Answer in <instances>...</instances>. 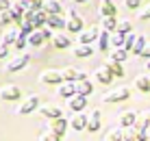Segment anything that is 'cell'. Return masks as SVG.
Instances as JSON below:
<instances>
[{"label": "cell", "mask_w": 150, "mask_h": 141, "mask_svg": "<svg viewBox=\"0 0 150 141\" xmlns=\"http://www.w3.org/2000/svg\"><path fill=\"white\" fill-rule=\"evenodd\" d=\"M50 41H52V46H54V48H59V50H65L68 46H72L70 37H68V35H63V33H54Z\"/></svg>", "instance_id": "obj_14"}, {"label": "cell", "mask_w": 150, "mask_h": 141, "mask_svg": "<svg viewBox=\"0 0 150 141\" xmlns=\"http://www.w3.org/2000/svg\"><path fill=\"white\" fill-rule=\"evenodd\" d=\"M76 93V82H72V80H63L59 85V96L61 98H65V100H68V98H72Z\"/></svg>", "instance_id": "obj_13"}, {"label": "cell", "mask_w": 150, "mask_h": 141, "mask_svg": "<svg viewBox=\"0 0 150 141\" xmlns=\"http://www.w3.org/2000/svg\"><path fill=\"white\" fill-rule=\"evenodd\" d=\"M100 124H102V113L98 111H91V115L87 117V130L89 133H96V130H100Z\"/></svg>", "instance_id": "obj_9"}, {"label": "cell", "mask_w": 150, "mask_h": 141, "mask_svg": "<svg viewBox=\"0 0 150 141\" xmlns=\"http://www.w3.org/2000/svg\"><path fill=\"white\" fill-rule=\"evenodd\" d=\"M85 106H87V96H83V93H74L72 98H68V109L72 113H81Z\"/></svg>", "instance_id": "obj_4"}, {"label": "cell", "mask_w": 150, "mask_h": 141, "mask_svg": "<svg viewBox=\"0 0 150 141\" xmlns=\"http://www.w3.org/2000/svg\"><path fill=\"white\" fill-rule=\"evenodd\" d=\"M135 122H137V113L135 111H126V113H122V115H120V126L122 128L135 126Z\"/></svg>", "instance_id": "obj_19"}, {"label": "cell", "mask_w": 150, "mask_h": 141, "mask_svg": "<svg viewBox=\"0 0 150 141\" xmlns=\"http://www.w3.org/2000/svg\"><path fill=\"white\" fill-rule=\"evenodd\" d=\"M79 74H81V72H76L74 67H68V70H63V80L76 82V80H79Z\"/></svg>", "instance_id": "obj_32"}, {"label": "cell", "mask_w": 150, "mask_h": 141, "mask_svg": "<svg viewBox=\"0 0 150 141\" xmlns=\"http://www.w3.org/2000/svg\"><path fill=\"white\" fill-rule=\"evenodd\" d=\"M146 44H148V41H146V37H144V35H137V37H135V44H133V54H142V50L144 48H146Z\"/></svg>", "instance_id": "obj_29"}, {"label": "cell", "mask_w": 150, "mask_h": 141, "mask_svg": "<svg viewBox=\"0 0 150 141\" xmlns=\"http://www.w3.org/2000/svg\"><path fill=\"white\" fill-rule=\"evenodd\" d=\"M139 56H144V59H150V44H146V48L142 50V54Z\"/></svg>", "instance_id": "obj_43"}, {"label": "cell", "mask_w": 150, "mask_h": 141, "mask_svg": "<svg viewBox=\"0 0 150 141\" xmlns=\"http://www.w3.org/2000/svg\"><path fill=\"white\" fill-rule=\"evenodd\" d=\"M135 128L139 130V133H146V130L150 128V111H146V113H139V115H137Z\"/></svg>", "instance_id": "obj_15"}, {"label": "cell", "mask_w": 150, "mask_h": 141, "mask_svg": "<svg viewBox=\"0 0 150 141\" xmlns=\"http://www.w3.org/2000/svg\"><path fill=\"white\" fill-rule=\"evenodd\" d=\"M128 98H131V89H128V87H117V89H113V91H109V93H105V96H102V102L113 104V102L128 100Z\"/></svg>", "instance_id": "obj_1"}, {"label": "cell", "mask_w": 150, "mask_h": 141, "mask_svg": "<svg viewBox=\"0 0 150 141\" xmlns=\"http://www.w3.org/2000/svg\"><path fill=\"white\" fill-rule=\"evenodd\" d=\"M98 13H100L102 18H107V15H115V4H113V0H100Z\"/></svg>", "instance_id": "obj_18"}, {"label": "cell", "mask_w": 150, "mask_h": 141, "mask_svg": "<svg viewBox=\"0 0 150 141\" xmlns=\"http://www.w3.org/2000/svg\"><path fill=\"white\" fill-rule=\"evenodd\" d=\"M65 28L72 30V33H81V30L85 28L83 20L79 18V13H76L74 9H70V11H68V22H65Z\"/></svg>", "instance_id": "obj_3"}, {"label": "cell", "mask_w": 150, "mask_h": 141, "mask_svg": "<svg viewBox=\"0 0 150 141\" xmlns=\"http://www.w3.org/2000/svg\"><path fill=\"white\" fill-rule=\"evenodd\" d=\"M107 65H109V70L113 72V76H115V78H122V76H124L122 63H117V61H111V59H109V63H107Z\"/></svg>", "instance_id": "obj_30"}, {"label": "cell", "mask_w": 150, "mask_h": 141, "mask_svg": "<svg viewBox=\"0 0 150 141\" xmlns=\"http://www.w3.org/2000/svg\"><path fill=\"white\" fill-rule=\"evenodd\" d=\"M11 20H13V15H11V11H9V9H7V11H0V24H9V22H11Z\"/></svg>", "instance_id": "obj_38"}, {"label": "cell", "mask_w": 150, "mask_h": 141, "mask_svg": "<svg viewBox=\"0 0 150 141\" xmlns=\"http://www.w3.org/2000/svg\"><path fill=\"white\" fill-rule=\"evenodd\" d=\"M94 78H96L98 82H100V85H109V82H111L115 76H113V72L109 70V65L105 63L102 67H98V70L94 72Z\"/></svg>", "instance_id": "obj_6"}, {"label": "cell", "mask_w": 150, "mask_h": 141, "mask_svg": "<svg viewBox=\"0 0 150 141\" xmlns=\"http://www.w3.org/2000/svg\"><path fill=\"white\" fill-rule=\"evenodd\" d=\"M124 7L131 9V11H137V9L142 7V0H124Z\"/></svg>", "instance_id": "obj_37"}, {"label": "cell", "mask_w": 150, "mask_h": 141, "mask_svg": "<svg viewBox=\"0 0 150 141\" xmlns=\"http://www.w3.org/2000/svg\"><path fill=\"white\" fill-rule=\"evenodd\" d=\"M41 9H44L46 13H61L59 0H44V2H41Z\"/></svg>", "instance_id": "obj_23"}, {"label": "cell", "mask_w": 150, "mask_h": 141, "mask_svg": "<svg viewBox=\"0 0 150 141\" xmlns=\"http://www.w3.org/2000/svg\"><path fill=\"white\" fill-rule=\"evenodd\" d=\"M28 63V54H20V56H15V59H11L7 63V70L9 72H20V70H24Z\"/></svg>", "instance_id": "obj_8"}, {"label": "cell", "mask_w": 150, "mask_h": 141, "mask_svg": "<svg viewBox=\"0 0 150 141\" xmlns=\"http://www.w3.org/2000/svg\"><path fill=\"white\" fill-rule=\"evenodd\" d=\"M102 30H109V33H113V30L117 28V20H115V15H107V18H102V26H100Z\"/></svg>", "instance_id": "obj_25"}, {"label": "cell", "mask_w": 150, "mask_h": 141, "mask_svg": "<svg viewBox=\"0 0 150 141\" xmlns=\"http://www.w3.org/2000/svg\"><path fill=\"white\" fill-rule=\"evenodd\" d=\"M146 70H148V72H150V59H148V63H146Z\"/></svg>", "instance_id": "obj_44"}, {"label": "cell", "mask_w": 150, "mask_h": 141, "mask_svg": "<svg viewBox=\"0 0 150 141\" xmlns=\"http://www.w3.org/2000/svg\"><path fill=\"white\" fill-rule=\"evenodd\" d=\"M39 80L46 82V85H61L63 82V72H57V70H44L39 74Z\"/></svg>", "instance_id": "obj_2"}, {"label": "cell", "mask_w": 150, "mask_h": 141, "mask_svg": "<svg viewBox=\"0 0 150 141\" xmlns=\"http://www.w3.org/2000/svg\"><path fill=\"white\" fill-rule=\"evenodd\" d=\"M20 35H22V33H20L18 28H11V30H7V33L2 35V44H7V46H13V41L18 39Z\"/></svg>", "instance_id": "obj_27"}, {"label": "cell", "mask_w": 150, "mask_h": 141, "mask_svg": "<svg viewBox=\"0 0 150 141\" xmlns=\"http://www.w3.org/2000/svg\"><path fill=\"white\" fill-rule=\"evenodd\" d=\"M37 106H39V98L37 96H30V98H26V102L18 109V113H20V115H28V113H33Z\"/></svg>", "instance_id": "obj_12"}, {"label": "cell", "mask_w": 150, "mask_h": 141, "mask_svg": "<svg viewBox=\"0 0 150 141\" xmlns=\"http://www.w3.org/2000/svg\"><path fill=\"white\" fill-rule=\"evenodd\" d=\"M105 141H124V135H122V130H111V133L105 137Z\"/></svg>", "instance_id": "obj_35"}, {"label": "cell", "mask_w": 150, "mask_h": 141, "mask_svg": "<svg viewBox=\"0 0 150 141\" xmlns=\"http://www.w3.org/2000/svg\"><path fill=\"white\" fill-rule=\"evenodd\" d=\"M137 18H139V20H150V4H146V9L137 13Z\"/></svg>", "instance_id": "obj_39"}, {"label": "cell", "mask_w": 150, "mask_h": 141, "mask_svg": "<svg viewBox=\"0 0 150 141\" xmlns=\"http://www.w3.org/2000/svg\"><path fill=\"white\" fill-rule=\"evenodd\" d=\"M41 33H44V37H46V39H52V35H54L52 30H50V26H46V28H41Z\"/></svg>", "instance_id": "obj_42"}, {"label": "cell", "mask_w": 150, "mask_h": 141, "mask_svg": "<svg viewBox=\"0 0 150 141\" xmlns=\"http://www.w3.org/2000/svg\"><path fill=\"white\" fill-rule=\"evenodd\" d=\"M126 56H128V50H126V48H115V50L111 52L109 59H111V61H117V63H124V61H126Z\"/></svg>", "instance_id": "obj_28"}, {"label": "cell", "mask_w": 150, "mask_h": 141, "mask_svg": "<svg viewBox=\"0 0 150 141\" xmlns=\"http://www.w3.org/2000/svg\"><path fill=\"white\" fill-rule=\"evenodd\" d=\"M135 87H137L142 93H148V91H150V78H148V76H137V78H135Z\"/></svg>", "instance_id": "obj_26"}, {"label": "cell", "mask_w": 150, "mask_h": 141, "mask_svg": "<svg viewBox=\"0 0 150 141\" xmlns=\"http://www.w3.org/2000/svg\"><path fill=\"white\" fill-rule=\"evenodd\" d=\"M98 35H100V28L98 26H89V28L79 33V44H94V41H98Z\"/></svg>", "instance_id": "obj_5"}, {"label": "cell", "mask_w": 150, "mask_h": 141, "mask_svg": "<svg viewBox=\"0 0 150 141\" xmlns=\"http://www.w3.org/2000/svg\"><path fill=\"white\" fill-rule=\"evenodd\" d=\"M135 37H137V35H133V33H128V35H126V37H124V46H122V48H126L128 52H131V50H133V44H135Z\"/></svg>", "instance_id": "obj_36"}, {"label": "cell", "mask_w": 150, "mask_h": 141, "mask_svg": "<svg viewBox=\"0 0 150 141\" xmlns=\"http://www.w3.org/2000/svg\"><path fill=\"white\" fill-rule=\"evenodd\" d=\"M46 26H50V28H65V20L61 18V13H48Z\"/></svg>", "instance_id": "obj_16"}, {"label": "cell", "mask_w": 150, "mask_h": 141, "mask_svg": "<svg viewBox=\"0 0 150 141\" xmlns=\"http://www.w3.org/2000/svg\"><path fill=\"white\" fill-rule=\"evenodd\" d=\"M68 126H70V122H68V119H65L63 115H61V117H54V119H50V130H54V133H57V135H61V137L65 135Z\"/></svg>", "instance_id": "obj_7"}, {"label": "cell", "mask_w": 150, "mask_h": 141, "mask_svg": "<svg viewBox=\"0 0 150 141\" xmlns=\"http://www.w3.org/2000/svg\"><path fill=\"white\" fill-rule=\"evenodd\" d=\"M74 2H79V4H83V2H87V0H74Z\"/></svg>", "instance_id": "obj_45"}, {"label": "cell", "mask_w": 150, "mask_h": 141, "mask_svg": "<svg viewBox=\"0 0 150 141\" xmlns=\"http://www.w3.org/2000/svg\"><path fill=\"white\" fill-rule=\"evenodd\" d=\"M0 98H2V100H18L20 98V87H15V85L0 87Z\"/></svg>", "instance_id": "obj_11"}, {"label": "cell", "mask_w": 150, "mask_h": 141, "mask_svg": "<svg viewBox=\"0 0 150 141\" xmlns=\"http://www.w3.org/2000/svg\"><path fill=\"white\" fill-rule=\"evenodd\" d=\"M124 37H126L124 33H120V30H113V33H111V46L122 48V46H124Z\"/></svg>", "instance_id": "obj_31"}, {"label": "cell", "mask_w": 150, "mask_h": 141, "mask_svg": "<svg viewBox=\"0 0 150 141\" xmlns=\"http://www.w3.org/2000/svg\"><path fill=\"white\" fill-rule=\"evenodd\" d=\"M74 56H79V59H85V56H91L94 54V48H91V44H79L74 46Z\"/></svg>", "instance_id": "obj_17"}, {"label": "cell", "mask_w": 150, "mask_h": 141, "mask_svg": "<svg viewBox=\"0 0 150 141\" xmlns=\"http://www.w3.org/2000/svg\"><path fill=\"white\" fill-rule=\"evenodd\" d=\"M41 141H61V135H57L54 130H48V133H41Z\"/></svg>", "instance_id": "obj_34"}, {"label": "cell", "mask_w": 150, "mask_h": 141, "mask_svg": "<svg viewBox=\"0 0 150 141\" xmlns=\"http://www.w3.org/2000/svg\"><path fill=\"white\" fill-rule=\"evenodd\" d=\"M26 39H28V46H41V44H44V41H46L44 33H41V28H39V30L35 28V30H33V33L28 35Z\"/></svg>", "instance_id": "obj_24"}, {"label": "cell", "mask_w": 150, "mask_h": 141, "mask_svg": "<svg viewBox=\"0 0 150 141\" xmlns=\"http://www.w3.org/2000/svg\"><path fill=\"white\" fill-rule=\"evenodd\" d=\"M11 2H13V0H0V11H7V9H11Z\"/></svg>", "instance_id": "obj_40"}, {"label": "cell", "mask_w": 150, "mask_h": 141, "mask_svg": "<svg viewBox=\"0 0 150 141\" xmlns=\"http://www.w3.org/2000/svg\"><path fill=\"white\" fill-rule=\"evenodd\" d=\"M7 54H9V48H7V44H2V41H0V59H4Z\"/></svg>", "instance_id": "obj_41"}, {"label": "cell", "mask_w": 150, "mask_h": 141, "mask_svg": "<svg viewBox=\"0 0 150 141\" xmlns=\"http://www.w3.org/2000/svg\"><path fill=\"white\" fill-rule=\"evenodd\" d=\"M115 30H120V33L128 35V33H133V24L128 22V20H120V22H117V28H115Z\"/></svg>", "instance_id": "obj_33"}, {"label": "cell", "mask_w": 150, "mask_h": 141, "mask_svg": "<svg viewBox=\"0 0 150 141\" xmlns=\"http://www.w3.org/2000/svg\"><path fill=\"white\" fill-rule=\"evenodd\" d=\"M91 91H94V85H91L87 78H83V80H76V93H83V96H91Z\"/></svg>", "instance_id": "obj_21"}, {"label": "cell", "mask_w": 150, "mask_h": 141, "mask_svg": "<svg viewBox=\"0 0 150 141\" xmlns=\"http://www.w3.org/2000/svg\"><path fill=\"white\" fill-rule=\"evenodd\" d=\"M70 126L74 128V130H85V128H87V115H81V113H76V115L72 117Z\"/></svg>", "instance_id": "obj_22"}, {"label": "cell", "mask_w": 150, "mask_h": 141, "mask_svg": "<svg viewBox=\"0 0 150 141\" xmlns=\"http://www.w3.org/2000/svg\"><path fill=\"white\" fill-rule=\"evenodd\" d=\"M39 115H44L46 119H54V117H61L63 113H61V109L54 106V104H44V106H39Z\"/></svg>", "instance_id": "obj_10"}, {"label": "cell", "mask_w": 150, "mask_h": 141, "mask_svg": "<svg viewBox=\"0 0 150 141\" xmlns=\"http://www.w3.org/2000/svg\"><path fill=\"white\" fill-rule=\"evenodd\" d=\"M111 48V33L109 30H100V35H98V50H109Z\"/></svg>", "instance_id": "obj_20"}]
</instances>
